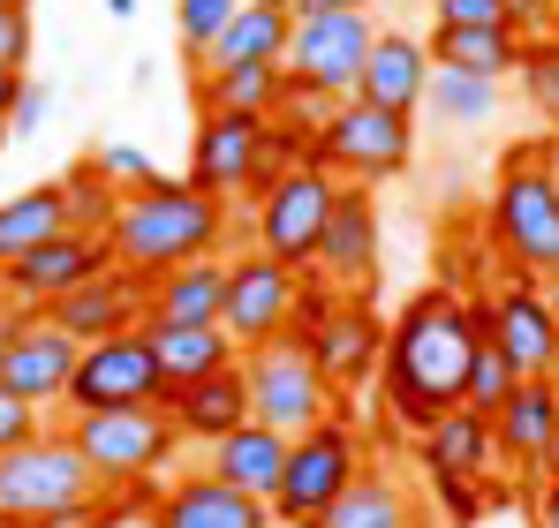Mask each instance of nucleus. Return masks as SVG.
I'll list each match as a JSON object with an SVG mask.
<instances>
[{"instance_id":"1","label":"nucleus","mask_w":559,"mask_h":528,"mask_svg":"<svg viewBox=\"0 0 559 528\" xmlns=\"http://www.w3.org/2000/svg\"><path fill=\"white\" fill-rule=\"evenodd\" d=\"M484 348V333H476V302H468L462 287H424L401 317H393V333H385V355H378V377H385V416L401 423V431H431L439 416H454L462 408V385H468V362Z\"/></svg>"},{"instance_id":"2","label":"nucleus","mask_w":559,"mask_h":528,"mask_svg":"<svg viewBox=\"0 0 559 528\" xmlns=\"http://www.w3.org/2000/svg\"><path fill=\"white\" fill-rule=\"evenodd\" d=\"M106 250H114V264L144 272V279H159L175 264H197V257H219L227 250V204L204 196V189H189V181H175V175L144 181V189H121Z\"/></svg>"},{"instance_id":"3","label":"nucleus","mask_w":559,"mask_h":528,"mask_svg":"<svg viewBox=\"0 0 559 528\" xmlns=\"http://www.w3.org/2000/svg\"><path fill=\"white\" fill-rule=\"evenodd\" d=\"M559 152L552 144H522L507 152L499 189H491V212H484V235H491V257L522 279H559Z\"/></svg>"},{"instance_id":"4","label":"nucleus","mask_w":559,"mask_h":528,"mask_svg":"<svg viewBox=\"0 0 559 528\" xmlns=\"http://www.w3.org/2000/svg\"><path fill=\"white\" fill-rule=\"evenodd\" d=\"M287 340L310 348L318 377H325L333 393H356V385H371V377H378L385 325H378V310L364 302V295H333V287H318V279L302 272V302H295Z\"/></svg>"},{"instance_id":"5","label":"nucleus","mask_w":559,"mask_h":528,"mask_svg":"<svg viewBox=\"0 0 559 528\" xmlns=\"http://www.w3.org/2000/svg\"><path fill=\"white\" fill-rule=\"evenodd\" d=\"M356 476H364V439H356L348 416H325L318 431H295L287 439V468H280V491H273V521L318 528Z\"/></svg>"},{"instance_id":"6","label":"nucleus","mask_w":559,"mask_h":528,"mask_svg":"<svg viewBox=\"0 0 559 528\" xmlns=\"http://www.w3.org/2000/svg\"><path fill=\"white\" fill-rule=\"evenodd\" d=\"M408 159H416V113H385L364 98H341L310 136V167H325L333 181H393L408 175Z\"/></svg>"},{"instance_id":"7","label":"nucleus","mask_w":559,"mask_h":528,"mask_svg":"<svg viewBox=\"0 0 559 528\" xmlns=\"http://www.w3.org/2000/svg\"><path fill=\"white\" fill-rule=\"evenodd\" d=\"M69 439L92 460L98 491H129V483H159L167 460L182 453L167 408H106V416H69Z\"/></svg>"},{"instance_id":"8","label":"nucleus","mask_w":559,"mask_h":528,"mask_svg":"<svg viewBox=\"0 0 559 528\" xmlns=\"http://www.w3.org/2000/svg\"><path fill=\"white\" fill-rule=\"evenodd\" d=\"M84 499H98V476L69 431H38L15 453H0V514L8 521L31 528L46 514H61V506H84Z\"/></svg>"},{"instance_id":"9","label":"nucleus","mask_w":559,"mask_h":528,"mask_svg":"<svg viewBox=\"0 0 559 528\" xmlns=\"http://www.w3.org/2000/svg\"><path fill=\"white\" fill-rule=\"evenodd\" d=\"M242 362V393H250V423H265L280 439H295V431H318L325 416H341L333 400V385L318 377V362L302 340H273V348H250L235 355Z\"/></svg>"},{"instance_id":"10","label":"nucleus","mask_w":559,"mask_h":528,"mask_svg":"<svg viewBox=\"0 0 559 528\" xmlns=\"http://www.w3.org/2000/svg\"><path fill=\"white\" fill-rule=\"evenodd\" d=\"M476 333L514 362V377H559V310L537 279H499V287H476Z\"/></svg>"},{"instance_id":"11","label":"nucleus","mask_w":559,"mask_h":528,"mask_svg":"<svg viewBox=\"0 0 559 528\" xmlns=\"http://www.w3.org/2000/svg\"><path fill=\"white\" fill-rule=\"evenodd\" d=\"M333 196H341V181L325 175V167H287L280 181L258 189V250L280 257L287 272H310L318 257V242H325V219H333Z\"/></svg>"},{"instance_id":"12","label":"nucleus","mask_w":559,"mask_h":528,"mask_svg":"<svg viewBox=\"0 0 559 528\" xmlns=\"http://www.w3.org/2000/svg\"><path fill=\"white\" fill-rule=\"evenodd\" d=\"M167 400V377H159V355L144 333H121V340H98L76 355L69 370V393L61 408L69 416H106V408H159Z\"/></svg>"},{"instance_id":"13","label":"nucleus","mask_w":559,"mask_h":528,"mask_svg":"<svg viewBox=\"0 0 559 528\" xmlns=\"http://www.w3.org/2000/svg\"><path fill=\"white\" fill-rule=\"evenodd\" d=\"M295 302H302V272H287L280 257L250 250V257H227V302H219V333L235 340V355L273 348L295 325Z\"/></svg>"},{"instance_id":"14","label":"nucleus","mask_w":559,"mask_h":528,"mask_svg":"<svg viewBox=\"0 0 559 528\" xmlns=\"http://www.w3.org/2000/svg\"><path fill=\"white\" fill-rule=\"evenodd\" d=\"M371 38H378L371 15H295L280 76L302 91H325V98H356V76L371 61Z\"/></svg>"},{"instance_id":"15","label":"nucleus","mask_w":559,"mask_h":528,"mask_svg":"<svg viewBox=\"0 0 559 528\" xmlns=\"http://www.w3.org/2000/svg\"><path fill=\"white\" fill-rule=\"evenodd\" d=\"M76 340L46 317V310H8V325H0V393H15L23 408H61V393H69V370H76Z\"/></svg>"},{"instance_id":"16","label":"nucleus","mask_w":559,"mask_h":528,"mask_svg":"<svg viewBox=\"0 0 559 528\" xmlns=\"http://www.w3.org/2000/svg\"><path fill=\"white\" fill-rule=\"evenodd\" d=\"M46 317H53L76 348L121 340V333H144V317H152V279H144V272H129V264H106L98 279L69 287L61 302H46Z\"/></svg>"},{"instance_id":"17","label":"nucleus","mask_w":559,"mask_h":528,"mask_svg":"<svg viewBox=\"0 0 559 528\" xmlns=\"http://www.w3.org/2000/svg\"><path fill=\"white\" fill-rule=\"evenodd\" d=\"M114 264V250H106V235H84V227H61L53 242H38L31 257H15L8 272H0V295L15 302V310H46V302H61L69 287H84V279H98Z\"/></svg>"},{"instance_id":"18","label":"nucleus","mask_w":559,"mask_h":528,"mask_svg":"<svg viewBox=\"0 0 559 528\" xmlns=\"http://www.w3.org/2000/svg\"><path fill=\"white\" fill-rule=\"evenodd\" d=\"M258 152H265V121L250 113H204L197 121V144H189V189L204 196H258Z\"/></svg>"},{"instance_id":"19","label":"nucleus","mask_w":559,"mask_h":528,"mask_svg":"<svg viewBox=\"0 0 559 528\" xmlns=\"http://www.w3.org/2000/svg\"><path fill=\"white\" fill-rule=\"evenodd\" d=\"M310 279L333 287V295H371L378 279V204L371 189H341L333 196V219H325V242L310 257Z\"/></svg>"},{"instance_id":"20","label":"nucleus","mask_w":559,"mask_h":528,"mask_svg":"<svg viewBox=\"0 0 559 528\" xmlns=\"http://www.w3.org/2000/svg\"><path fill=\"white\" fill-rule=\"evenodd\" d=\"M144 528H273V506H265V499H242V491H227L219 476L197 468V476L159 483Z\"/></svg>"},{"instance_id":"21","label":"nucleus","mask_w":559,"mask_h":528,"mask_svg":"<svg viewBox=\"0 0 559 528\" xmlns=\"http://www.w3.org/2000/svg\"><path fill=\"white\" fill-rule=\"evenodd\" d=\"M159 408H167V423H175V439H182V445H219L227 431L250 423L242 362H227V370H212V377H197V385H175Z\"/></svg>"},{"instance_id":"22","label":"nucleus","mask_w":559,"mask_h":528,"mask_svg":"<svg viewBox=\"0 0 559 528\" xmlns=\"http://www.w3.org/2000/svg\"><path fill=\"white\" fill-rule=\"evenodd\" d=\"M559 431V377H522L514 393H507V408L491 416V439H499V460L530 483L537 468H545V445Z\"/></svg>"},{"instance_id":"23","label":"nucleus","mask_w":559,"mask_h":528,"mask_svg":"<svg viewBox=\"0 0 559 528\" xmlns=\"http://www.w3.org/2000/svg\"><path fill=\"white\" fill-rule=\"evenodd\" d=\"M424 91H431V53H424V38L378 31L371 61H364V76H356V98H364V106H385V113H416Z\"/></svg>"},{"instance_id":"24","label":"nucleus","mask_w":559,"mask_h":528,"mask_svg":"<svg viewBox=\"0 0 559 528\" xmlns=\"http://www.w3.org/2000/svg\"><path fill=\"white\" fill-rule=\"evenodd\" d=\"M318 528H439V521H431L424 491H408L393 468H371V460H364V476L333 499V514Z\"/></svg>"},{"instance_id":"25","label":"nucleus","mask_w":559,"mask_h":528,"mask_svg":"<svg viewBox=\"0 0 559 528\" xmlns=\"http://www.w3.org/2000/svg\"><path fill=\"white\" fill-rule=\"evenodd\" d=\"M280 468H287V439L265 431V423H242L219 445H204V476H219L227 491L265 499V506H273V491H280Z\"/></svg>"},{"instance_id":"26","label":"nucleus","mask_w":559,"mask_h":528,"mask_svg":"<svg viewBox=\"0 0 559 528\" xmlns=\"http://www.w3.org/2000/svg\"><path fill=\"white\" fill-rule=\"evenodd\" d=\"M227 302V257H197L152 279V317L144 325H219Z\"/></svg>"},{"instance_id":"27","label":"nucleus","mask_w":559,"mask_h":528,"mask_svg":"<svg viewBox=\"0 0 559 528\" xmlns=\"http://www.w3.org/2000/svg\"><path fill=\"white\" fill-rule=\"evenodd\" d=\"M416 460H424V476H491V460H499V439H491V416H439L424 439H416Z\"/></svg>"},{"instance_id":"28","label":"nucleus","mask_w":559,"mask_h":528,"mask_svg":"<svg viewBox=\"0 0 559 528\" xmlns=\"http://www.w3.org/2000/svg\"><path fill=\"white\" fill-rule=\"evenodd\" d=\"M424 53H431V69H462V76L499 84V76H514V69H522V53H530V46H522L507 23H491V31H447V23H431Z\"/></svg>"},{"instance_id":"29","label":"nucleus","mask_w":559,"mask_h":528,"mask_svg":"<svg viewBox=\"0 0 559 528\" xmlns=\"http://www.w3.org/2000/svg\"><path fill=\"white\" fill-rule=\"evenodd\" d=\"M144 340H152V355H159L167 393H175V385H197V377H212V370L235 362V340H227L219 325H144Z\"/></svg>"},{"instance_id":"30","label":"nucleus","mask_w":559,"mask_h":528,"mask_svg":"<svg viewBox=\"0 0 559 528\" xmlns=\"http://www.w3.org/2000/svg\"><path fill=\"white\" fill-rule=\"evenodd\" d=\"M287 31H295V15H273V8H242V15L219 31V46L197 61V76H212V69H280V53H287Z\"/></svg>"},{"instance_id":"31","label":"nucleus","mask_w":559,"mask_h":528,"mask_svg":"<svg viewBox=\"0 0 559 528\" xmlns=\"http://www.w3.org/2000/svg\"><path fill=\"white\" fill-rule=\"evenodd\" d=\"M61 227H69L61 181H38V189H23V196H8V204H0V272L15 257H31L38 242H53Z\"/></svg>"},{"instance_id":"32","label":"nucleus","mask_w":559,"mask_h":528,"mask_svg":"<svg viewBox=\"0 0 559 528\" xmlns=\"http://www.w3.org/2000/svg\"><path fill=\"white\" fill-rule=\"evenodd\" d=\"M287 76L280 69H212L197 76V113H250V121H273Z\"/></svg>"},{"instance_id":"33","label":"nucleus","mask_w":559,"mask_h":528,"mask_svg":"<svg viewBox=\"0 0 559 528\" xmlns=\"http://www.w3.org/2000/svg\"><path fill=\"white\" fill-rule=\"evenodd\" d=\"M424 106H431L439 121H454V129H484V121L499 113V84H484V76H462V69H431V91H424Z\"/></svg>"},{"instance_id":"34","label":"nucleus","mask_w":559,"mask_h":528,"mask_svg":"<svg viewBox=\"0 0 559 528\" xmlns=\"http://www.w3.org/2000/svg\"><path fill=\"white\" fill-rule=\"evenodd\" d=\"M61 196H69V227H84V235H106L114 212H121V189L106 181L98 152H92V159H76V167L61 175Z\"/></svg>"},{"instance_id":"35","label":"nucleus","mask_w":559,"mask_h":528,"mask_svg":"<svg viewBox=\"0 0 559 528\" xmlns=\"http://www.w3.org/2000/svg\"><path fill=\"white\" fill-rule=\"evenodd\" d=\"M514 385H522V377H514V362H507V355H499V348H491V340H484V348H476V362H468L462 408H468V416H499Z\"/></svg>"},{"instance_id":"36","label":"nucleus","mask_w":559,"mask_h":528,"mask_svg":"<svg viewBox=\"0 0 559 528\" xmlns=\"http://www.w3.org/2000/svg\"><path fill=\"white\" fill-rule=\"evenodd\" d=\"M242 15V0H175V31H182L189 61H204L212 46H219V31Z\"/></svg>"},{"instance_id":"37","label":"nucleus","mask_w":559,"mask_h":528,"mask_svg":"<svg viewBox=\"0 0 559 528\" xmlns=\"http://www.w3.org/2000/svg\"><path fill=\"white\" fill-rule=\"evenodd\" d=\"M514 76H522V91L537 98V113L559 129V38H537V46L522 53V69H514Z\"/></svg>"},{"instance_id":"38","label":"nucleus","mask_w":559,"mask_h":528,"mask_svg":"<svg viewBox=\"0 0 559 528\" xmlns=\"http://www.w3.org/2000/svg\"><path fill=\"white\" fill-rule=\"evenodd\" d=\"M431 499H439V514L454 528L484 521V483H476V476H431Z\"/></svg>"},{"instance_id":"39","label":"nucleus","mask_w":559,"mask_h":528,"mask_svg":"<svg viewBox=\"0 0 559 528\" xmlns=\"http://www.w3.org/2000/svg\"><path fill=\"white\" fill-rule=\"evenodd\" d=\"M0 69H31V0H0Z\"/></svg>"},{"instance_id":"40","label":"nucleus","mask_w":559,"mask_h":528,"mask_svg":"<svg viewBox=\"0 0 559 528\" xmlns=\"http://www.w3.org/2000/svg\"><path fill=\"white\" fill-rule=\"evenodd\" d=\"M499 15H507V31H514L522 46H537V38L559 31V0H499Z\"/></svg>"},{"instance_id":"41","label":"nucleus","mask_w":559,"mask_h":528,"mask_svg":"<svg viewBox=\"0 0 559 528\" xmlns=\"http://www.w3.org/2000/svg\"><path fill=\"white\" fill-rule=\"evenodd\" d=\"M98 167H106L114 189H144V181H159V167H152L136 144H106V152H98Z\"/></svg>"},{"instance_id":"42","label":"nucleus","mask_w":559,"mask_h":528,"mask_svg":"<svg viewBox=\"0 0 559 528\" xmlns=\"http://www.w3.org/2000/svg\"><path fill=\"white\" fill-rule=\"evenodd\" d=\"M431 23H447V31H491L507 15H499V0H431Z\"/></svg>"},{"instance_id":"43","label":"nucleus","mask_w":559,"mask_h":528,"mask_svg":"<svg viewBox=\"0 0 559 528\" xmlns=\"http://www.w3.org/2000/svg\"><path fill=\"white\" fill-rule=\"evenodd\" d=\"M46 113H53V91H46V84H23V98L8 106V136H31V129H46Z\"/></svg>"},{"instance_id":"44","label":"nucleus","mask_w":559,"mask_h":528,"mask_svg":"<svg viewBox=\"0 0 559 528\" xmlns=\"http://www.w3.org/2000/svg\"><path fill=\"white\" fill-rule=\"evenodd\" d=\"M46 423H38V408H23L15 393H0V453H15L23 439H38Z\"/></svg>"},{"instance_id":"45","label":"nucleus","mask_w":559,"mask_h":528,"mask_svg":"<svg viewBox=\"0 0 559 528\" xmlns=\"http://www.w3.org/2000/svg\"><path fill=\"white\" fill-rule=\"evenodd\" d=\"M530 528H559V483H530Z\"/></svg>"},{"instance_id":"46","label":"nucleus","mask_w":559,"mask_h":528,"mask_svg":"<svg viewBox=\"0 0 559 528\" xmlns=\"http://www.w3.org/2000/svg\"><path fill=\"white\" fill-rule=\"evenodd\" d=\"M295 15H371V0H302Z\"/></svg>"},{"instance_id":"47","label":"nucleus","mask_w":559,"mask_h":528,"mask_svg":"<svg viewBox=\"0 0 559 528\" xmlns=\"http://www.w3.org/2000/svg\"><path fill=\"white\" fill-rule=\"evenodd\" d=\"M23 84H31V76H15V69H0V121H8V106L23 98Z\"/></svg>"},{"instance_id":"48","label":"nucleus","mask_w":559,"mask_h":528,"mask_svg":"<svg viewBox=\"0 0 559 528\" xmlns=\"http://www.w3.org/2000/svg\"><path fill=\"white\" fill-rule=\"evenodd\" d=\"M545 483H559V431H552V445H545V468H537Z\"/></svg>"},{"instance_id":"49","label":"nucleus","mask_w":559,"mask_h":528,"mask_svg":"<svg viewBox=\"0 0 559 528\" xmlns=\"http://www.w3.org/2000/svg\"><path fill=\"white\" fill-rule=\"evenodd\" d=\"M242 8H273V15H295L302 0H242Z\"/></svg>"},{"instance_id":"50","label":"nucleus","mask_w":559,"mask_h":528,"mask_svg":"<svg viewBox=\"0 0 559 528\" xmlns=\"http://www.w3.org/2000/svg\"><path fill=\"white\" fill-rule=\"evenodd\" d=\"M106 15H136V0H106Z\"/></svg>"},{"instance_id":"51","label":"nucleus","mask_w":559,"mask_h":528,"mask_svg":"<svg viewBox=\"0 0 559 528\" xmlns=\"http://www.w3.org/2000/svg\"><path fill=\"white\" fill-rule=\"evenodd\" d=\"M8 310H15V302H8V295H0V325H8Z\"/></svg>"},{"instance_id":"52","label":"nucleus","mask_w":559,"mask_h":528,"mask_svg":"<svg viewBox=\"0 0 559 528\" xmlns=\"http://www.w3.org/2000/svg\"><path fill=\"white\" fill-rule=\"evenodd\" d=\"M0 152H8V121H0Z\"/></svg>"},{"instance_id":"53","label":"nucleus","mask_w":559,"mask_h":528,"mask_svg":"<svg viewBox=\"0 0 559 528\" xmlns=\"http://www.w3.org/2000/svg\"><path fill=\"white\" fill-rule=\"evenodd\" d=\"M0 528H23V521H8V514H0Z\"/></svg>"},{"instance_id":"54","label":"nucleus","mask_w":559,"mask_h":528,"mask_svg":"<svg viewBox=\"0 0 559 528\" xmlns=\"http://www.w3.org/2000/svg\"><path fill=\"white\" fill-rule=\"evenodd\" d=\"M273 528H295V521H273Z\"/></svg>"}]
</instances>
